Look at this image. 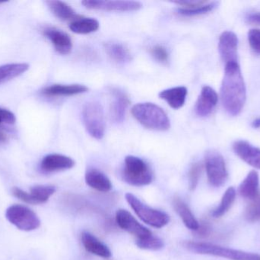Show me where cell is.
<instances>
[{"instance_id":"obj_1","label":"cell","mask_w":260,"mask_h":260,"mask_svg":"<svg viewBox=\"0 0 260 260\" xmlns=\"http://www.w3.org/2000/svg\"><path fill=\"white\" fill-rule=\"evenodd\" d=\"M223 106L231 115H238L246 101V86L238 62L228 63L221 88Z\"/></svg>"},{"instance_id":"obj_2","label":"cell","mask_w":260,"mask_h":260,"mask_svg":"<svg viewBox=\"0 0 260 260\" xmlns=\"http://www.w3.org/2000/svg\"><path fill=\"white\" fill-rule=\"evenodd\" d=\"M133 117L145 128L154 131H167L171 127L169 118L158 105L151 102L135 105L132 108Z\"/></svg>"},{"instance_id":"obj_3","label":"cell","mask_w":260,"mask_h":260,"mask_svg":"<svg viewBox=\"0 0 260 260\" xmlns=\"http://www.w3.org/2000/svg\"><path fill=\"white\" fill-rule=\"evenodd\" d=\"M185 247L189 251L198 254L210 255L231 260H260V255L256 253L234 250L209 243L189 241L185 244Z\"/></svg>"},{"instance_id":"obj_4","label":"cell","mask_w":260,"mask_h":260,"mask_svg":"<svg viewBox=\"0 0 260 260\" xmlns=\"http://www.w3.org/2000/svg\"><path fill=\"white\" fill-rule=\"evenodd\" d=\"M122 178L133 186H145L153 181V174L146 162L139 157L127 156L125 158Z\"/></svg>"},{"instance_id":"obj_5","label":"cell","mask_w":260,"mask_h":260,"mask_svg":"<svg viewBox=\"0 0 260 260\" xmlns=\"http://www.w3.org/2000/svg\"><path fill=\"white\" fill-rule=\"evenodd\" d=\"M125 197L135 213L145 224L155 228H162L169 223V216L165 212L148 207L133 194L126 193Z\"/></svg>"},{"instance_id":"obj_6","label":"cell","mask_w":260,"mask_h":260,"mask_svg":"<svg viewBox=\"0 0 260 260\" xmlns=\"http://www.w3.org/2000/svg\"><path fill=\"white\" fill-rule=\"evenodd\" d=\"M82 120L88 134L97 139L103 138L105 133V121L104 110L99 102H89L85 104L82 110Z\"/></svg>"},{"instance_id":"obj_7","label":"cell","mask_w":260,"mask_h":260,"mask_svg":"<svg viewBox=\"0 0 260 260\" xmlns=\"http://www.w3.org/2000/svg\"><path fill=\"white\" fill-rule=\"evenodd\" d=\"M6 218L11 224L23 232H31L41 226L38 215L29 208L14 205L6 211Z\"/></svg>"},{"instance_id":"obj_8","label":"cell","mask_w":260,"mask_h":260,"mask_svg":"<svg viewBox=\"0 0 260 260\" xmlns=\"http://www.w3.org/2000/svg\"><path fill=\"white\" fill-rule=\"evenodd\" d=\"M205 165L209 183L214 187H220L228 180V171L222 156L215 151H209L205 156Z\"/></svg>"},{"instance_id":"obj_9","label":"cell","mask_w":260,"mask_h":260,"mask_svg":"<svg viewBox=\"0 0 260 260\" xmlns=\"http://www.w3.org/2000/svg\"><path fill=\"white\" fill-rule=\"evenodd\" d=\"M116 221L120 228L134 235L137 238V240L145 239L153 235L149 229L144 227L125 209L117 211L116 213Z\"/></svg>"},{"instance_id":"obj_10","label":"cell","mask_w":260,"mask_h":260,"mask_svg":"<svg viewBox=\"0 0 260 260\" xmlns=\"http://www.w3.org/2000/svg\"><path fill=\"white\" fill-rule=\"evenodd\" d=\"M82 4L87 9L96 10L120 11L131 12L137 11L142 7L139 2L135 1H103V0H85Z\"/></svg>"},{"instance_id":"obj_11","label":"cell","mask_w":260,"mask_h":260,"mask_svg":"<svg viewBox=\"0 0 260 260\" xmlns=\"http://www.w3.org/2000/svg\"><path fill=\"white\" fill-rule=\"evenodd\" d=\"M238 39L234 32H223L219 38L218 49L220 54L225 64L231 62H238Z\"/></svg>"},{"instance_id":"obj_12","label":"cell","mask_w":260,"mask_h":260,"mask_svg":"<svg viewBox=\"0 0 260 260\" xmlns=\"http://www.w3.org/2000/svg\"><path fill=\"white\" fill-rule=\"evenodd\" d=\"M218 99V94L212 87L208 85L203 87L195 105L197 115L206 117L210 114L216 106Z\"/></svg>"},{"instance_id":"obj_13","label":"cell","mask_w":260,"mask_h":260,"mask_svg":"<svg viewBox=\"0 0 260 260\" xmlns=\"http://www.w3.org/2000/svg\"><path fill=\"white\" fill-rule=\"evenodd\" d=\"M44 35L51 41L58 53L67 55L71 52L73 43L71 38L66 32L55 27H47L44 29Z\"/></svg>"},{"instance_id":"obj_14","label":"cell","mask_w":260,"mask_h":260,"mask_svg":"<svg viewBox=\"0 0 260 260\" xmlns=\"http://www.w3.org/2000/svg\"><path fill=\"white\" fill-rule=\"evenodd\" d=\"M75 166V161L62 154H52L46 156L41 163V169L45 172H59L70 169Z\"/></svg>"},{"instance_id":"obj_15","label":"cell","mask_w":260,"mask_h":260,"mask_svg":"<svg viewBox=\"0 0 260 260\" xmlns=\"http://www.w3.org/2000/svg\"><path fill=\"white\" fill-rule=\"evenodd\" d=\"M235 154L247 164L260 169V149L245 140H238L233 145Z\"/></svg>"},{"instance_id":"obj_16","label":"cell","mask_w":260,"mask_h":260,"mask_svg":"<svg viewBox=\"0 0 260 260\" xmlns=\"http://www.w3.org/2000/svg\"><path fill=\"white\" fill-rule=\"evenodd\" d=\"M113 102L111 107V119L114 123H122L124 120L129 100L126 93L119 89H112Z\"/></svg>"},{"instance_id":"obj_17","label":"cell","mask_w":260,"mask_h":260,"mask_svg":"<svg viewBox=\"0 0 260 260\" xmlns=\"http://www.w3.org/2000/svg\"><path fill=\"white\" fill-rule=\"evenodd\" d=\"M85 178L88 186L99 192H108L112 189L110 179L99 169L94 168L87 169Z\"/></svg>"},{"instance_id":"obj_18","label":"cell","mask_w":260,"mask_h":260,"mask_svg":"<svg viewBox=\"0 0 260 260\" xmlns=\"http://www.w3.org/2000/svg\"><path fill=\"white\" fill-rule=\"evenodd\" d=\"M82 242L85 250L91 254L102 258H110L112 256V253L108 246L105 245L89 232H84L82 234Z\"/></svg>"},{"instance_id":"obj_19","label":"cell","mask_w":260,"mask_h":260,"mask_svg":"<svg viewBox=\"0 0 260 260\" xmlns=\"http://www.w3.org/2000/svg\"><path fill=\"white\" fill-rule=\"evenodd\" d=\"M88 90V89L85 85H80V84H73V85L55 84L43 89L41 93L47 96H71L85 93Z\"/></svg>"},{"instance_id":"obj_20","label":"cell","mask_w":260,"mask_h":260,"mask_svg":"<svg viewBox=\"0 0 260 260\" xmlns=\"http://www.w3.org/2000/svg\"><path fill=\"white\" fill-rule=\"evenodd\" d=\"M187 93L185 86L174 87L160 92L159 97L166 101L171 108L179 109L184 105Z\"/></svg>"},{"instance_id":"obj_21","label":"cell","mask_w":260,"mask_h":260,"mask_svg":"<svg viewBox=\"0 0 260 260\" xmlns=\"http://www.w3.org/2000/svg\"><path fill=\"white\" fill-rule=\"evenodd\" d=\"M174 209L183 221V224L191 230H198L200 224L189 208L180 198H175L174 201Z\"/></svg>"},{"instance_id":"obj_22","label":"cell","mask_w":260,"mask_h":260,"mask_svg":"<svg viewBox=\"0 0 260 260\" xmlns=\"http://www.w3.org/2000/svg\"><path fill=\"white\" fill-rule=\"evenodd\" d=\"M259 175L256 171L249 172L239 188L240 194L245 198L253 199L257 196L259 189Z\"/></svg>"},{"instance_id":"obj_23","label":"cell","mask_w":260,"mask_h":260,"mask_svg":"<svg viewBox=\"0 0 260 260\" xmlns=\"http://www.w3.org/2000/svg\"><path fill=\"white\" fill-rule=\"evenodd\" d=\"M47 3L53 15L59 19L63 20V21L73 19L74 21V20L80 18V16L78 15L76 12L72 9L71 6H69L64 2L51 0V1H47Z\"/></svg>"},{"instance_id":"obj_24","label":"cell","mask_w":260,"mask_h":260,"mask_svg":"<svg viewBox=\"0 0 260 260\" xmlns=\"http://www.w3.org/2000/svg\"><path fill=\"white\" fill-rule=\"evenodd\" d=\"M28 69L29 65L25 63H15L0 66V84L21 76Z\"/></svg>"},{"instance_id":"obj_25","label":"cell","mask_w":260,"mask_h":260,"mask_svg":"<svg viewBox=\"0 0 260 260\" xmlns=\"http://www.w3.org/2000/svg\"><path fill=\"white\" fill-rule=\"evenodd\" d=\"M105 50L108 56L118 64H126L131 61V53L123 44L119 43H108L105 45Z\"/></svg>"},{"instance_id":"obj_26","label":"cell","mask_w":260,"mask_h":260,"mask_svg":"<svg viewBox=\"0 0 260 260\" xmlns=\"http://www.w3.org/2000/svg\"><path fill=\"white\" fill-rule=\"evenodd\" d=\"M100 27L99 21L92 18H80L70 23V28L72 32L80 35L92 33L99 30Z\"/></svg>"},{"instance_id":"obj_27","label":"cell","mask_w":260,"mask_h":260,"mask_svg":"<svg viewBox=\"0 0 260 260\" xmlns=\"http://www.w3.org/2000/svg\"><path fill=\"white\" fill-rule=\"evenodd\" d=\"M56 187L53 186H35L30 188V195L34 205L47 203L49 198L56 192Z\"/></svg>"},{"instance_id":"obj_28","label":"cell","mask_w":260,"mask_h":260,"mask_svg":"<svg viewBox=\"0 0 260 260\" xmlns=\"http://www.w3.org/2000/svg\"><path fill=\"white\" fill-rule=\"evenodd\" d=\"M235 197H236V191H235V188H229L223 195L219 206L212 212L213 217L220 218L224 215L232 207V204L235 201Z\"/></svg>"},{"instance_id":"obj_29","label":"cell","mask_w":260,"mask_h":260,"mask_svg":"<svg viewBox=\"0 0 260 260\" xmlns=\"http://www.w3.org/2000/svg\"><path fill=\"white\" fill-rule=\"evenodd\" d=\"M136 244L139 248L142 250H153V251L161 250L165 246L161 239L153 235L145 239L137 240Z\"/></svg>"},{"instance_id":"obj_30","label":"cell","mask_w":260,"mask_h":260,"mask_svg":"<svg viewBox=\"0 0 260 260\" xmlns=\"http://www.w3.org/2000/svg\"><path fill=\"white\" fill-rule=\"evenodd\" d=\"M218 3L212 2V3H207L203 6H197V7L192 8V9H183V8H179L177 12L180 15L183 16H196V15H203V14L208 13L213 10L217 6Z\"/></svg>"},{"instance_id":"obj_31","label":"cell","mask_w":260,"mask_h":260,"mask_svg":"<svg viewBox=\"0 0 260 260\" xmlns=\"http://www.w3.org/2000/svg\"><path fill=\"white\" fill-rule=\"evenodd\" d=\"M246 218L250 222L260 220V195L253 198V201L249 205L246 210Z\"/></svg>"},{"instance_id":"obj_32","label":"cell","mask_w":260,"mask_h":260,"mask_svg":"<svg viewBox=\"0 0 260 260\" xmlns=\"http://www.w3.org/2000/svg\"><path fill=\"white\" fill-rule=\"evenodd\" d=\"M202 164L200 163H196L192 165L189 172V189L194 190L198 185L200 176L202 172Z\"/></svg>"},{"instance_id":"obj_33","label":"cell","mask_w":260,"mask_h":260,"mask_svg":"<svg viewBox=\"0 0 260 260\" xmlns=\"http://www.w3.org/2000/svg\"><path fill=\"white\" fill-rule=\"evenodd\" d=\"M249 44L255 53L260 54V29H251L248 32Z\"/></svg>"},{"instance_id":"obj_34","label":"cell","mask_w":260,"mask_h":260,"mask_svg":"<svg viewBox=\"0 0 260 260\" xmlns=\"http://www.w3.org/2000/svg\"><path fill=\"white\" fill-rule=\"evenodd\" d=\"M151 53L154 59L162 64H166L169 61V53L168 50L162 46H154L151 48Z\"/></svg>"},{"instance_id":"obj_35","label":"cell","mask_w":260,"mask_h":260,"mask_svg":"<svg viewBox=\"0 0 260 260\" xmlns=\"http://www.w3.org/2000/svg\"><path fill=\"white\" fill-rule=\"evenodd\" d=\"M16 122L15 114L6 108H0V125L3 123L6 125H14Z\"/></svg>"},{"instance_id":"obj_36","label":"cell","mask_w":260,"mask_h":260,"mask_svg":"<svg viewBox=\"0 0 260 260\" xmlns=\"http://www.w3.org/2000/svg\"><path fill=\"white\" fill-rule=\"evenodd\" d=\"M12 193L15 198H18L21 201L27 203V204L34 205L33 200H32L31 197H30V193L25 192V191H23L20 188H12Z\"/></svg>"},{"instance_id":"obj_37","label":"cell","mask_w":260,"mask_h":260,"mask_svg":"<svg viewBox=\"0 0 260 260\" xmlns=\"http://www.w3.org/2000/svg\"><path fill=\"white\" fill-rule=\"evenodd\" d=\"M247 20L252 24H260V12L250 14L247 16Z\"/></svg>"},{"instance_id":"obj_38","label":"cell","mask_w":260,"mask_h":260,"mask_svg":"<svg viewBox=\"0 0 260 260\" xmlns=\"http://www.w3.org/2000/svg\"><path fill=\"white\" fill-rule=\"evenodd\" d=\"M7 140V136L0 130V143H6Z\"/></svg>"},{"instance_id":"obj_39","label":"cell","mask_w":260,"mask_h":260,"mask_svg":"<svg viewBox=\"0 0 260 260\" xmlns=\"http://www.w3.org/2000/svg\"><path fill=\"white\" fill-rule=\"evenodd\" d=\"M252 126H253L254 128H260V118H259V119H256V120L253 121V124H252Z\"/></svg>"}]
</instances>
